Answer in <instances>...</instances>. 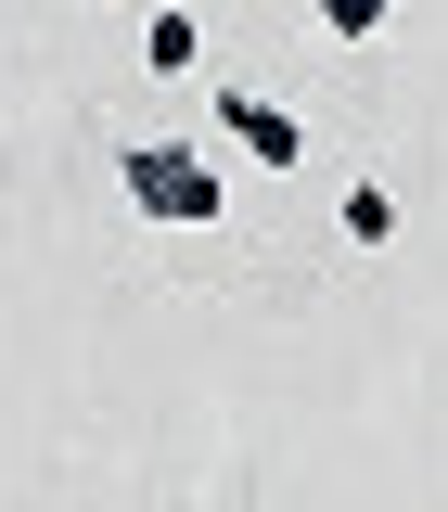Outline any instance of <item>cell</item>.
Segmentation results:
<instances>
[{
	"instance_id": "5",
	"label": "cell",
	"mask_w": 448,
	"mask_h": 512,
	"mask_svg": "<svg viewBox=\"0 0 448 512\" xmlns=\"http://www.w3.org/2000/svg\"><path fill=\"white\" fill-rule=\"evenodd\" d=\"M308 13H320V39H384L397 0H308Z\"/></svg>"
},
{
	"instance_id": "6",
	"label": "cell",
	"mask_w": 448,
	"mask_h": 512,
	"mask_svg": "<svg viewBox=\"0 0 448 512\" xmlns=\"http://www.w3.org/2000/svg\"><path fill=\"white\" fill-rule=\"evenodd\" d=\"M90 13H103V0H90Z\"/></svg>"
},
{
	"instance_id": "2",
	"label": "cell",
	"mask_w": 448,
	"mask_h": 512,
	"mask_svg": "<svg viewBox=\"0 0 448 512\" xmlns=\"http://www.w3.org/2000/svg\"><path fill=\"white\" fill-rule=\"evenodd\" d=\"M205 128H218L231 154H256V167H308V128L282 116L269 90H205Z\"/></svg>"
},
{
	"instance_id": "3",
	"label": "cell",
	"mask_w": 448,
	"mask_h": 512,
	"mask_svg": "<svg viewBox=\"0 0 448 512\" xmlns=\"http://www.w3.org/2000/svg\"><path fill=\"white\" fill-rule=\"evenodd\" d=\"M333 231H346L359 256H372V244H397V192H384V180H346V205H333Z\"/></svg>"
},
{
	"instance_id": "4",
	"label": "cell",
	"mask_w": 448,
	"mask_h": 512,
	"mask_svg": "<svg viewBox=\"0 0 448 512\" xmlns=\"http://www.w3.org/2000/svg\"><path fill=\"white\" fill-rule=\"evenodd\" d=\"M141 64H154V77H192V64H205V26H192L180 0H167V13L141 26Z\"/></svg>"
},
{
	"instance_id": "1",
	"label": "cell",
	"mask_w": 448,
	"mask_h": 512,
	"mask_svg": "<svg viewBox=\"0 0 448 512\" xmlns=\"http://www.w3.org/2000/svg\"><path fill=\"white\" fill-rule=\"evenodd\" d=\"M116 192L141 205V218H167V231H218V218H231V180H218L205 141H128Z\"/></svg>"
}]
</instances>
